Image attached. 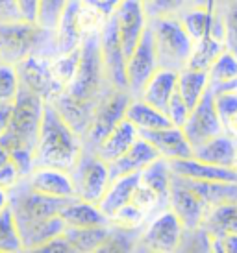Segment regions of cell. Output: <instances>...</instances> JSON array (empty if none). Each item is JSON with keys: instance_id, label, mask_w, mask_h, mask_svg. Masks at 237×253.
<instances>
[{"instance_id": "obj_1", "label": "cell", "mask_w": 237, "mask_h": 253, "mask_svg": "<svg viewBox=\"0 0 237 253\" xmlns=\"http://www.w3.org/2000/svg\"><path fill=\"white\" fill-rule=\"evenodd\" d=\"M82 157L80 135L63 120L52 102L45 104L39 141L35 148V167H52L72 172Z\"/></svg>"}, {"instance_id": "obj_2", "label": "cell", "mask_w": 237, "mask_h": 253, "mask_svg": "<svg viewBox=\"0 0 237 253\" xmlns=\"http://www.w3.org/2000/svg\"><path fill=\"white\" fill-rule=\"evenodd\" d=\"M108 80L102 56V42L97 30H91L84 36L80 44V63L72 82L67 85V91L82 100H89L98 104L104 82Z\"/></svg>"}, {"instance_id": "obj_3", "label": "cell", "mask_w": 237, "mask_h": 253, "mask_svg": "<svg viewBox=\"0 0 237 253\" xmlns=\"http://www.w3.org/2000/svg\"><path fill=\"white\" fill-rule=\"evenodd\" d=\"M56 30L43 28L39 22H0V61L17 65L30 56H41L43 46Z\"/></svg>"}, {"instance_id": "obj_4", "label": "cell", "mask_w": 237, "mask_h": 253, "mask_svg": "<svg viewBox=\"0 0 237 253\" xmlns=\"http://www.w3.org/2000/svg\"><path fill=\"white\" fill-rule=\"evenodd\" d=\"M150 28L154 32L156 41V52L160 67L173 69V71H183L187 67L195 41L183 28L180 19L176 17H161V19H150Z\"/></svg>"}, {"instance_id": "obj_5", "label": "cell", "mask_w": 237, "mask_h": 253, "mask_svg": "<svg viewBox=\"0 0 237 253\" xmlns=\"http://www.w3.org/2000/svg\"><path fill=\"white\" fill-rule=\"evenodd\" d=\"M45 104H47V100L21 84L17 98L13 102L11 124L7 129L21 141L24 148H30V150L37 148Z\"/></svg>"}, {"instance_id": "obj_6", "label": "cell", "mask_w": 237, "mask_h": 253, "mask_svg": "<svg viewBox=\"0 0 237 253\" xmlns=\"http://www.w3.org/2000/svg\"><path fill=\"white\" fill-rule=\"evenodd\" d=\"M72 179L76 187V196L80 200L97 204L102 200L108 185L112 181L110 176V163L100 159L97 154L80 157L78 165L72 170Z\"/></svg>"}, {"instance_id": "obj_7", "label": "cell", "mask_w": 237, "mask_h": 253, "mask_svg": "<svg viewBox=\"0 0 237 253\" xmlns=\"http://www.w3.org/2000/svg\"><path fill=\"white\" fill-rule=\"evenodd\" d=\"M15 69L19 74V82L24 87L37 92L47 102H52L58 94H61L67 89L54 74L52 61H49L45 56L37 54V56L26 57L15 65Z\"/></svg>"}, {"instance_id": "obj_8", "label": "cell", "mask_w": 237, "mask_h": 253, "mask_svg": "<svg viewBox=\"0 0 237 253\" xmlns=\"http://www.w3.org/2000/svg\"><path fill=\"white\" fill-rule=\"evenodd\" d=\"M100 42H102L106 76L110 80V84L113 85V89L128 91V76H126V61H128V57H126L122 42H120L115 13L104 21V26H102V32H100Z\"/></svg>"}, {"instance_id": "obj_9", "label": "cell", "mask_w": 237, "mask_h": 253, "mask_svg": "<svg viewBox=\"0 0 237 253\" xmlns=\"http://www.w3.org/2000/svg\"><path fill=\"white\" fill-rule=\"evenodd\" d=\"M183 131L187 135L189 142L193 144V148L200 146L202 142L224 133L223 120H221V115L217 111L215 94L211 89L191 109L187 122L183 124Z\"/></svg>"}, {"instance_id": "obj_10", "label": "cell", "mask_w": 237, "mask_h": 253, "mask_svg": "<svg viewBox=\"0 0 237 253\" xmlns=\"http://www.w3.org/2000/svg\"><path fill=\"white\" fill-rule=\"evenodd\" d=\"M160 69L158 52H156V41L150 24L147 26L145 34L141 37L137 48L126 61V76H128V91L139 96L143 87L152 78V74Z\"/></svg>"}, {"instance_id": "obj_11", "label": "cell", "mask_w": 237, "mask_h": 253, "mask_svg": "<svg viewBox=\"0 0 237 253\" xmlns=\"http://www.w3.org/2000/svg\"><path fill=\"white\" fill-rule=\"evenodd\" d=\"M169 207L176 212V216L181 220L185 229H196L204 224V218L211 209L202 198L191 189L185 177L173 176L171 183V200Z\"/></svg>"}, {"instance_id": "obj_12", "label": "cell", "mask_w": 237, "mask_h": 253, "mask_svg": "<svg viewBox=\"0 0 237 253\" xmlns=\"http://www.w3.org/2000/svg\"><path fill=\"white\" fill-rule=\"evenodd\" d=\"M130 100L132 98H130L128 91H120V89H113L112 94L100 98V102L97 104L93 126H91L89 133L85 135L93 146H100V142L118 126V122L126 119V107L130 104Z\"/></svg>"}, {"instance_id": "obj_13", "label": "cell", "mask_w": 237, "mask_h": 253, "mask_svg": "<svg viewBox=\"0 0 237 253\" xmlns=\"http://www.w3.org/2000/svg\"><path fill=\"white\" fill-rule=\"evenodd\" d=\"M183 233H185V227L181 224V220L169 207L150 222L148 229L143 235V244L147 250H154V252H175L180 248L181 240L185 237Z\"/></svg>"}, {"instance_id": "obj_14", "label": "cell", "mask_w": 237, "mask_h": 253, "mask_svg": "<svg viewBox=\"0 0 237 253\" xmlns=\"http://www.w3.org/2000/svg\"><path fill=\"white\" fill-rule=\"evenodd\" d=\"M118 26V36L124 48L126 57L133 54L137 48L141 37L148 26V17L145 11V4L141 0H122V4L115 11Z\"/></svg>"}, {"instance_id": "obj_15", "label": "cell", "mask_w": 237, "mask_h": 253, "mask_svg": "<svg viewBox=\"0 0 237 253\" xmlns=\"http://www.w3.org/2000/svg\"><path fill=\"white\" fill-rule=\"evenodd\" d=\"M52 104L56 106L63 120L69 124L80 137H85L89 133L93 120H95V113H97V104L89 102V100H82L70 94L67 89L58 94L56 98L52 100Z\"/></svg>"}, {"instance_id": "obj_16", "label": "cell", "mask_w": 237, "mask_h": 253, "mask_svg": "<svg viewBox=\"0 0 237 253\" xmlns=\"http://www.w3.org/2000/svg\"><path fill=\"white\" fill-rule=\"evenodd\" d=\"M141 137H145L154 148L160 152L161 157L167 161H176V159H187L193 157V144L189 142L187 135L180 126H169L154 131H141Z\"/></svg>"}, {"instance_id": "obj_17", "label": "cell", "mask_w": 237, "mask_h": 253, "mask_svg": "<svg viewBox=\"0 0 237 253\" xmlns=\"http://www.w3.org/2000/svg\"><path fill=\"white\" fill-rule=\"evenodd\" d=\"M28 185L45 196L52 198H78L74 179L67 170L52 167H35L28 176Z\"/></svg>"}, {"instance_id": "obj_18", "label": "cell", "mask_w": 237, "mask_h": 253, "mask_svg": "<svg viewBox=\"0 0 237 253\" xmlns=\"http://www.w3.org/2000/svg\"><path fill=\"white\" fill-rule=\"evenodd\" d=\"M82 6L84 0H69L61 15V21L56 28L58 39V52L67 54L72 50L80 48L84 41V22H82Z\"/></svg>"}, {"instance_id": "obj_19", "label": "cell", "mask_w": 237, "mask_h": 253, "mask_svg": "<svg viewBox=\"0 0 237 253\" xmlns=\"http://www.w3.org/2000/svg\"><path fill=\"white\" fill-rule=\"evenodd\" d=\"M180 21L193 41H200L209 36L224 39V19L217 15L215 9L191 6L180 15Z\"/></svg>"}, {"instance_id": "obj_20", "label": "cell", "mask_w": 237, "mask_h": 253, "mask_svg": "<svg viewBox=\"0 0 237 253\" xmlns=\"http://www.w3.org/2000/svg\"><path fill=\"white\" fill-rule=\"evenodd\" d=\"M171 163L173 174L195 181H237V174L230 167H219L211 163L200 161L196 157H187V159H176Z\"/></svg>"}, {"instance_id": "obj_21", "label": "cell", "mask_w": 237, "mask_h": 253, "mask_svg": "<svg viewBox=\"0 0 237 253\" xmlns=\"http://www.w3.org/2000/svg\"><path fill=\"white\" fill-rule=\"evenodd\" d=\"M160 157V152L154 148V144H150L145 137L139 135V139L133 142V146L124 155L110 163V176L113 179V177L132 174V172H143L150 163Z\"/></svg>"}, {"instance_id": "obj_22", "label": "cell", "mask_w": 237, "mask_h": 253, "mask_svg": "<svg viewBox=\"0 0 237 253\" xmlns=\"http://www.w3.org/2000/svg\"><path fill=\"white\" fill-rule=\"evenodd\" d=\"M178 74H180L178 71L160 67L147 82V85L143 87L139 98L148 102L150 106L165 111L171 98H173V94L178 89Z\"/></svg>"}, {"instance_id": "obj_23", "label": "cell", "mask_w": 237, "mask_h": 253, "mask_svg": "<svg viewBox=\"0 0 237 253\" xmlns=\"http://www.w3.org/2000/svg\"><path fill=\"white\" fill-rule=\"evenodd\" d=\"M141 183V172H132V174H124V176L113 177L108 189H106L102 200L98 202L100 211L104 212L108 218H112L115 212L130 204L133 198V192Z\"/></svg>"}, {"instance_id": "obj_24", "label": "cell", "mask_w": 237, "mask_h": 253, "mask_svg": "<svg viewBox=\"0 0 237 253\" xmlns=\"http://www.w3.org/2000/svg\"><path fill=\"white\" fill-rule=\"evenodd\" d=\"M137 139H139V129L128 119H122L112 133L100 142V146L97 148L95 154L100 159H104L106 163H112L118 159L120 155H124Z\"/></svg>"}, {"instance_id": "obj_25", "label": "cell", "mask_w": 237, "mask_h": 253, "mask_svg": "<svg viewBox=\"0 0 237 253\" xmlns=\"http://www.w3.org/2000/svg\"><path fill=\"white\" fill-rule=\"evenodd\" d=\"M237 154V142L234 137L228 133H221L202 142L200 146L193 150V157L200 159V161L211 163V165H219V167H230L236 159Z\"/></svg>"}, {"instance_id": "obj_26", "label": "cell", "mask_w": 237, "mask_h": 253, "mask_svg": "<svg viewBox=\"0 0 237 253\" xmlns=\"http://www.w3.org/2000/svg\"><path fill=\"white\" fill-rule=\"evenodd\" d=\"M126 119L139 129V133L141 131H154V129H161V127L175 126L167 117V113L150 106L143 98L130 100V104L126 107Z\"/></svg>"}, {"instance_id": "obj_27", "label": "cell", "mask_w": 237, "mask_h": 253, "mask_svg": "<svg viewBox=\"0 0 237 253\" xmlns=\"http://www.w3.org/2000/svg\"><path fill=\"white\" fill-rule=\"evenodd\" d=\"M59 214L67 222V225H72V227L108 225V220H110L104 212L100 211V207L97 204H91V202H85V200H80V198H74L72 202L63 205Z\"/></svg>"}, {"instance_id": "obj_28", "label": "cell", "mask_w": 237, "mask_h": 253, "mask_svg": "<svg viewBox=\"0 0 237 253\" xmlns=\"http://www.w3.org/2000/svg\"><path fill=\"white\" fill-rule=\"evenodd\" d=\"M209 74V89L213 92L237 91V56L228 48L221 52L208 71Z\"/></svg>"}, {"instance_id": "obj_29", "label": "cell", "mask_w": 237, "mask_h": 253, "mask_svg": "<svg viewBox=\"0 0 237 253\" xmlns=\"http://www.w3.org/2000/svg\"><path fill=\"white\" fill-rule=\"evenodd\" d=\"M173 170L171 163L165 157H160L150 163L147 169L141 172V181L158 194L161 207H167L171 200V183H173Z\"/></svg>"}, {"instance_id": "obj_30", "label": "cell", "mask_w": 237, "mask_h": 253, "mask_svg": "<svg viewBox=\"0 0 237 253\" xmlns=\"http://www.w3.org/2000/svg\"><path fill=\"white\" fill-rule=\"evenodd\" d=\"M65 229H67V222H65L61 214L58 212L54 216L45 218V220H41V222H37V224H34V225H30V227H26V229H22V231H19V233H21L24 250H37L41 244L52 240L54 237L63 235Z\"/></svg>"}, {"instance_id": "obj_31", "label": "cell", "mask_w": 237, "mask_h": 253, "mask_svg": "<svg viewBox=\"0 0 237 253\" xmlns=\"http://www.w3.org/2000/svg\"><path fill=\"white\" fill-rule=\"evenodd\" d=\"M209 85H211L209 84V74L206 71H196V69L185 67L178 74V92L181 94V98L187 102V106L191 109L209 91Z\"/></svg>"}, {"instance_id": "obj_32", "label": "cell", "mask_w": 237, "mask_h": 253, "mask_svg": "<svg viewBox=\"0 0 237 253\" xmlns=\"http://www.w3.org/2000/svg\"><path fill=\"white\" fill-rule=\"evenodd\" d=\"M204 227L213 237L237 233V204H221L211 207L204 218Z\"/></svg>"}, {"instance_id": "obj_33", "label": "cell", "mask_w": 237, "mask_h": 253, "mask_svg": "<svg viewBox=\"0 0 237 253\" xmlns=\"http://www.w3.org/2000/svg\"><path fill=\"white\" fill-rule=\"evenodd\" d=\"M224 48H226V44H224V39H221V37L209 36L200 39V41H195V46H193L191 57H189L187 61V67L189 69L208 72Z\"/></svg>"}, {"instance_id": "obj_34", "label": "cell", "mask_w": 237, "mask_h": 253, "mask_svg": "<svg viewBox=\"0 0 237 253\" xmlns=\"http://www.w3.org/2000/svg\"><path fill=\"white\" fill-rule=\"evenodd\" d=\"M106 225H97V227H72L67 225L65 237L70 240L74 252H98V248L104 244L108 237Z\"/></svg>"}, {"instance_id": "obj_35", "label": "cell", "mask_w": 237, "mask_h": 253, "mask_svg": "<svg viewBox=\"0 0 237 253\" xmlns=\"http://www.w3.org/2000/svg\"><path fill=\"white\" fill-rule=\"evenodd\" d=\"M24 250L21 233L15 222L11 205L0 212V252H21Z\"/></svg>"}, {"instance_id": "obj_36", "label": "cell", "mask_w": 237, "mask_h": 253, "mask_svg": "<svg viewBox=\"0 0 237 253\" xmlns=\"http://www.w3.org/2000/svg\"><path fill=\"white\" fill-rule=\"evenodd\" d=\"M213 94H215L217 111L223 120L224 133H228L237 141V91H223Z\"/></svg>"}, {"instance_id": "obj_37", "label": "cell", "mask_w": 237, "mask_h": 253, "mask_svg": "<svg viewBox=\"0 0 237 253\" xmlns=\"http://www.w3.org/2000/svg\"><path fill=\"white\" fill-rule=\"evenodd\" d=\"M67 4H69V0H39V19H37V22L43 28L56 30Z\"/></svg>"}, {"instance_id": "obj_38", "label": "cell", "mask_w": 237, "mask_h": 253, "mask_svg": "<svg viewBox=\"0 0 237 253\" xmlns=\"http://www.w3.org/2000/svg\"><path fill=\"white\" fill-rule=\"evenodd\" d=\"M21 82L15 65L0 61V102H15Z\"/></svg>"}, {"instance_id": "obj_39", "label": "cell", "mask_w": 237, "mask_h": 253, "mask_svg": "<svg viewBox=\"0 0 237 253\" xmlns=\"http://www.w3.org/2000/svg\"><path fill=\"white\" fill-rule=\"evenodd\" d=\"M78 63H80V48L67 52V54H59V57L52 63L54 74L65 87L72 82V78L78 71Z\"/></svg>"}, {"instance_id": "obj_40", "label": "cell", "mask_w": 237, "mask_h": 253, "mask_svg": "<svg viewBox=\"0 0 237 253\" xmlns=\"http://www.w3.org/2000/svg\"><path fill=\"white\" fill-rule=\"evenodd\" d=\"M189 4V0H152L145 4L148 21L150 19H161V17H176L183 7Z\"/></svg>"}, {"instance_id": "obj_41", "label": "cell", "mask_w": 237, "mask_h": 253, "mask_svg": "<svg viewBox=\"0 0 237 253\" xmlns=\"http://www.w3.org/2000/svg\"><path fill=\"white\" fill-rule=\"evenodd\" d=\"M143 218H145V211H143L141 207H137L133 202H130V204H126L124 207H120L110 220H112L115 225H118V227L133 229V227L141 225Z\"/></svg>"}, {"instance_id": "obj_42", "label": "cell", "mask_w": 237, "mask_h": 253, "mask_svg": "<svg viewBox=\"0 0 237 253\" xmlns=\"http://www.w3.org/2000/svg\"><path fill=\"white\" fill-rule=\"evenodd\" d=\"M165 113H167V117L171 119V122H173L175 126L183 127V124L187 122L191 107L187 106V102H185V100L181 98V94L178 92V89H176V92L173 94V98H171V102H169Z\"/></svg>"}, {"instance_id": "obj_43", "label": "cell", "mask_w": 237, "mask_h": 253, "mask_svg": "<svg viewBox=\"0 0 237 253\" xmlns=\"http://www.w3.org/2000/svg\"><path fill=\"white\" fill-rule=\"evenodd\" d=\"M11 161L19 170V176L28 177L32 172L35 170V150L30 148H17L13 152H9Z\"/></svg>"}, {"instance_id": "obj_44", "label": "cell", "mask_w": 237, "mask_h": 253, "mask_svg": "<svg viewBox=\"0 0 237 253\" xmlns=\"http://www.w3.org/2000/svg\"><path fill=\"white\" fill-rule=\"evenodd\" d=\"M224 19V44L237 56V2L228 7Z\"/></svg>"}, {"instance_id": "obj_45", "label": "cell", "mask_w": 237, "mask_h": 253, "mask_svg": "<svg viewBox=\"0 0 237 253\" xmlns=\"http://www.w3.org/2000/svg\"><path fill=\"white\" fill-rule=\"evenodd\" d=\"M211 252L237 253V233H226V235H221V237H213Z\"/></svg>"}, {"instance_id": "obj_46", "label": "cell", "mask_w": 237, "mask_h": 253, "mask_svg": "<svg viewBox=\"0 0 237 253\" xmlns=\"http://www.w3.org/2000/svg\"><path fill=\"white\" fill-rule=\"evenodd\" d=\"M84 4L98 11L104 19H108L117 11L118 6L122 4V0H84Z\"/></svg>"}, {"instance_id": "obj_47", "label": "cell", "mask_w": 237, "mask_h": 253, "mask_svg": "<svg viewBox=\"0 0 237 253\" xmlns=\"http://www.w3.org/2000/svg\"><path fill=\"white\" fill-rule=\"evenodd\" d=\"M19 179H21V176H19V170L13 165V161H9L4 167H0V187L11 189L13 185L19 183Z\"/></svg>"}, {"instance_id": "obj_48", "label": "cell", "mask_w": 237, "mask_h": 253, "mask_svg": "<svg viewBox=\"0 0 237 253\" xmlns=\"http://www.w3.org/2000/svg\"><path fill=\"white\" fill-rule=\"evenodd\" d=\"M21 11L17 0H0V22L21 21Z\"/></svg>"}, {"instance_id": "obj_49", "label": "cell", "mask_w": 237, "mask_h": 253, "mask_svg": "<svg viewBox=\"0 0 237 253\" xmlns=\"http://www.w3.org/2000/svg\"><path fill=\"white\" fill-rule=\"evenodd\" d=\"M37 252H74V248H72L70 240L63 233L59 237H54L52 240L41 244V246L37 248Z\"/></svg>"}, {"instance_id": "obj_50", "label": "cell", "mask_w": 237, "mask_h": 253, "mask_svg": "<svg viewBox=\"0 0 237 253\" xmlns=\"http://www.w3.org/2000/svg\"><path fill=\"white\" fill-rule=\"evenodd\" d=\"M17 4H19L22 21L37 22V19H39V0H17Z\"/></svg>"}, {"instance_id": "obj_51", "label": "cell", "mask_w": 237, "mask_h": 253, "mask_svg": "<svg viewBox=\"0 0 237 253\" xmlns=\"http://www.w3.org/2000/svg\"><path fill=\"white\" fill-rule=\"evenodd\" d=\"M11 115H13V102H0V137L11 124Z\"/></svg>"}, {"instance_id": "obj_52", "label": "cell", "mask_w": 237, "mask_h": 253, "mask_svg": "<svg viewBox=\"0 0 237 253\" xmlns=\"http://www.w3.org/2000/svg\"><path fill=\"white\" fill-rule=\"evenodd\" d=\"M9 192H7V189H4V187H0V212L4 211V209H7L9 207Z\"/></svg>"}, {"instance_id": "obj_53", "label": "cell", "mask_w": 237, "mask_h": 253, "mask_svg": "<svg viewBox=\"0 0 237 253\" xmlns=\"http://www.w3.org/2000/svg\"><path fill=\"white\" fill-rule=\"evenodd\" d=\"M215 2L217 0H189V4H191V6L209 7V9H215Z\"/></svg>"}, {"instance_id": "obj_54", "label": "cell", "mask_w": 237, "mask_h": 253, "mask_svg": "<svg viewBox=\"0 0 237 253\" xmlns=\"http://www.w3.org/2000/svg\"><path fill=\"white\" fill-rule=\"evenodd\" d=\"M9 161H11V155H9V152H7L6 148L0 144V167H4Z\"/></svg>"}, {"instance_id": "obj_55", "label": "cell", "mask_w": 237, "mask_h": 253, "mask_svg": "<svg viewBox=\"0 0 237 253\" xmlns=\"http://www.w3.org/2000/svg\"><path fill=\"white\" fill-rule=\"evenodd\" d=\"M232 169H234V172L237 174V154H236V159H234V163H232Z\"/></svg>"}, {"instance_id": "obj_56", "label": "cell", "mask_w": 237, "mask_h": 253, "mask_svg": "<svg viewBox=\"0 0 237 253\" xmlns=\"http://www.w3.org/2000/svg\"><path fill=\"white\" fill-rule=\"evenodd\" d=\"M141 2H143V4H148V2H152V0H141Z\"/></svg>"}]
</instances>
